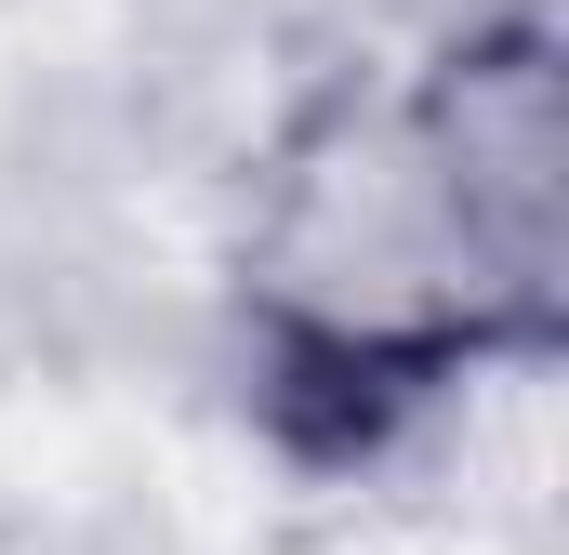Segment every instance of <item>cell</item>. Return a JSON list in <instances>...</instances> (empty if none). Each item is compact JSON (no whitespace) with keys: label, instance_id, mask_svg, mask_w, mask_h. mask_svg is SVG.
Returning <instances> with one entry per match:
<instances>
[{"label":"cell","instance_id":"1","mask_svg":"<svg viewBox=\"0 0 569 555\" xmlns=\"http://www.w3.org/2000/svg\"><path fill=\"white\" fill-rule=\"evenodd\" d=\"M543 344V304H477V317H425V331H331V317H279L266 357V423L305 463H371L437 384H463L477 357Z\"/></svg>","mask_w":569,"mask_h":555}]
</instances>
